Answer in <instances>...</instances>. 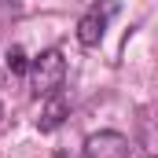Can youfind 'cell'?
<instances>
[{
	"label": "cell",
	"mask_w": 158,
	"mask_h": 158,
	"mask_svg": "<svg viewBox=\"0 0 158 158\" xmlns=\"http://www.w3.org/2000/svg\"><path fill=\"white\" fill-rule=\"evenodd\" d=\"M63 85H66V59H63V52L59 48L40 52L30 63V92L37 99H52V96H63Z\"/></svg>",
	"instance_id": "obj_1"
},
{
	"label": "cell",
	"mask_w": 158,
	"mask_h": 158,
	"mask_svg": "<svg viewBox=\"0 0 158 158\" xmlns=\"http://www.w3.org/2000/svg\"><path fill=\"white\" fill-rule=\"evenodd\" d=\"M118 0H99V4H92L85 15H81L77 22V40L85 44V48H96L99 40H103V33H107V22L118 15Z\"/></svg>",
	"instance_id": "obj_2"
},
{
	"label": "cell",
	"mask_w": 158,
	"mask_h": 158,
	"mask_svg": "<svg viewBox=\"0 0 158 158\" xmlns=\"http://www.w3.org/2000/svg\"><path fill=\"white\" fill-rule=\"evenodd\" d=\"M85 158H132V143L114 129H103L85 140Z\"/></svg>",
	"instance_id": "obj_3"
},
{
	"label": "cell",
	"mask_w": 158,
	"mask_h": 158,
	"mask_svg": "<svg viewBox=\"0 0 158 158\" xmlns=\"http://www.w3.org/2000/svg\"><path fill=\"white\" fill-rule=\"evenodd\" d=\"M136 147L143 158H158V107H147L136 125Z\"/></svg>",
	"instance_id": "obj_4"
},
{
	"label": "cell",
	"mask_w": 158,
	"mask_h": 158,
	"mask_svg": "<svg viewBox=\"0 0 158 158\" xmlns=\"http://www.w3.org/2000/svg\"><path fill=\"white\" fill-rule=\"evenodd\" d=\"M63 118H66V99H63V96H52L48 107L40 110V118H37V129L40 132H55V129L63 125Z\"/></svg>",
	"instance_id": "obj_5"
},
{
	"label": "cell",
	"mask_w": 158,
	"mask_h": 158,
	"mask_svg": "<svg viewBox=\"0 0 158 158\" xmlns=\"http://www.w3.org/2000/svg\"><path fill=\"white\" fill-rule=\"evenodd\" d=\"M7 74L11 77H22V74L30 77V63H26V52L22 48H11L7 52Z\"/></svg>",
	"instance_id": "obj_6"
},
{
	"label": "cell",
	"mask_w": 158,
	"mask_h": 158,
	"mask_svg": "<svg viewBox=\"0 0 158 158\" xmlns=\"http://www.w3.org/2000/svg\"><path fill=\"white\" fill-rule=\"evenodd\" d=\"M22 11V0H0V19H15Z\"/></svg>",
	"instance_id": "obj_7"
},
{
	"label": "cell",
	"mask_w": 158,
	"mask_h": 158,
	"mask_svg": "<svg viewBox=\"0 0 158 158\" xmlns=\"http://www.w3.org/2000/svg\"><path fill=\"white\" fill-rule=\"evenodd\" d=\"M52 158H70V155H66V151H55V155H52Z\"/></svg>",
	"instance_id": "obj_8"
},
{
	"label": "cell",
	"mask_w": 158,
	"mask_h": 158,
	"mask_svg": "<svg viewBox=\"0 0 158 158\" xmlns=\"http://www.w3.org/2000/svg\"><path fill=\"white\" fill-rule=\"evenodd\" d=\"M0 118H4V103H0Z\"/></svg>",
	"instance_id": "obj_9"
}]
</instances>
